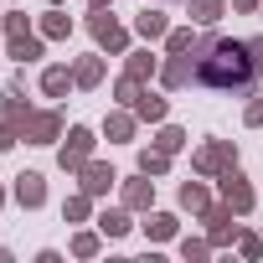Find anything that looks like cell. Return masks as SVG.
Returning a JSON list of instances; mask_svg holds the SVG:
<instances>
[{"label":"cell","mask_w":263,"mask_h":263,"mask_svg":"<svg viewBox=\"0 0 263 263\" xmlns=\"http://www.w3.org/2000/svg\"><path fill=\"white\" fill-rule=\"evenodd\" d=\"M72 83H78V88H98V83H103V57H83V62L72 67Z\"/></svg>","instance_id":"cell-13"},{"label":"cell","mask_w":263,"mask_h":263,"mask_svg":"<svg viewBox=\"0 0 263 263\" xmlns=\"http://www.w3.org/2000/svg\"><path fill=\"white\" fill-rule=\"evenodd\" d=\"M88 155H93V129L72 124V129H67V145L57 150V165H62V171H83Z\"/></svg>","instance_id":"cell-2"},{"label":"cell","mask_w":263,"mask_h":263,"mask_svg":"<svg viewBox=\"0 0 263 263\" xmlns=\"http://www.w3.org/2000/svg\"><path fill=\"white\" fill-rule=\"evenodd\" d=\"M155 145H160L165 155H176V150L186 145V129H176V124H165V129H160V140H155Z\"/></svg>","instance_id":"cell-26"},{"label":"cell","mask_w":263,"mask_h":263,"mask_svg":"<svg viewBox=\"0 0 263 263\" xmlns=\"http://www.w3.org/2000/svg\"><path fill=\"white\" fill-rule=\"evenodd\" d=\"M145 232H150L155 242H165V237H176V217H171V212H155V217L145 222Z\"/></svg>","instance_id":"cell-22"},{"label":"cell","mask_w":263,"mask_h":263,"mask_svg":"<svg viewBox=\"0 0 263 263\" xmlns=\"http://www.w3.org/2000/svg\"><path fill=\"white\" fill-rule=\"evenodd\" d=\"M191 16H196L201 26H212V21H222V0H191Z\"/></svg>","instance_id":"cell-24"},{"label":"cell","mask_w":263,"mask_h":263,"mask_svg":"<svg viewBox=\"0 0 263 263\" xmlns=\"http://www.w3.org/2000/svg\"><path fill=\"white\" fill-rule=\"evenodd\" d=\"M16 201H21V206H42V201H47V181H42L36 171H21V176H16Z\"/></svg>","instance_id":"cell-9"},{"label":"cell","mask_w":263,"mask_h":263,"mask_svg":"<svg viewBox=\"0 0 263 263\" xmlns=\"http://www.w3.org/2000/svg\"><path fill=\"white\" fill-rule=\"evenodd\" d=\"M67 88H72V72H67V67H47V72H42V93H47V98H62Z\"/></svg>","instance_id":"cell-15"},{"label":"cell","mask_w":263,"mask_h":263,"mask_svg":"<svg viewBox=\"0 0 263 263\" xmlns=\"http://www.w3.org/2000/svg\"><path fill=\"white\" fill-rule=\"evenodd\" d=\"M72 253H78V258H93V253H98V237H93V232H78V237H72Z\"/></svg>","instance_id":"cell-30"},{"label":"cell","mask_w":263,"mask_h":263,"mask_svg":"<svg viewBox=\"0 0 263 263\" xmlns=\"http://www.w3.org/2000/svg\"><path fill=\"white\" fill-rule=\"evenodd\" d=\"M103 135L108 140H129V135H135V119H129V114H108L103 119Z\"/></svg>","instance_id":"cell-23"},{"label":"cell","mask_w":263,"mask_h":263,"mask_svg":"<svg viewBox=\"0 0 263 263\" xmlns=\"http://www.w3.org/2000/svg\"><path fill=\"white\" fill-rule=\"evenodd\" d=\"M181 206H186V212H196V217H206V206H212V196H206V186H196V181H186V186H181Z\"/></svg>","instance_id":"cell-16"},{"label":"cell","mask_w":263,"mask_h":263,"mask_svg":"<svg viewBox=\"0 0 263 263\" xmlns=\"http://www.w3.org/2000/svg\"><path fill=\"white\" fill-rule=\"evenodd\" d=\"M135 31H140L145 42H160V36L171 31V21H165V11H140V21H135Z\"/></svg>","instance_id":"cell-12"},{"label":"cell","mask_w":263,"mask_h":263,"mask_svg":"<svg viewBox=\"0 0 263 263\" xmlns=\"http://www.w3.org/2000/svg\"><path fill=\"white\" fill-rule=\"evenodd\" d=\"M88 6H93V11H103V6H108V0H88Z\"/></svg>","instance_id":"cell-37"},{"label":"cell","mask_w":263,"mask_h":263,"mask_svg":"<svg viewBox=\"0 0 263 263\" xmlns=\"http://www.w3.org/2000/svg\"><path fill=\"white\" fill-rule=\"evenodd\" d=\"M135 114L150 119V124H160V119H165V98H160V93H140V98H135Z\"/></svg>","instance_id":"cell-18"},{"label":"cell","mask_w":263,"mask_h":263,"mask_svg":"<svg viewBox=\"0 0 263 263\" xmlns=\"http://www.w3.org/2000/svg\"><path fill=\"white\" fill-rule=\"evenodd\" d=\"M21 140H26V145H52V140H62V114H52V108L31 114L26 129H21Z\"/></svg>","instance_id":"cell-5"},{"label":"cell","mask_w":263,"mask_h":263,"mask_svg":"<svg viewBox=\"0 0 263 263\" xmlns=\"http://www.w3.org/2000/svg\"><path fill=\"white\" fill-rule=\"evenodd\" d=\"M150 201H155V181H150L145 171H140L135 181H124V206H129V212H145Z\"/></svg>","instance_id":"cell-8"},{"label":"cell","mask_w":263,"mask_h":263,"mask_svg":"<svg viewBox=\"0 0 263 263\" xmlns=\"http://www.w3.org/2000/svg\"><path fill=\"white\" fill-rule=\"evenodd\" d=\"M16 140H21V135H16V129H11V124H0V150H11Z\"/></svg>","instance_id":"cell-34"},{"label":"cell","mask_w":263,"mask_h":263,"mask_svg":"<svg viewBox=\"0 0 263 263\" xmlns=\"http://www.w3.org/2000/svg\"><path fill=\"white\" fill-rule=\"evenodd\" d=\"M140 171H145V176H165V171H171V155L155 145V150H145V155H140Z\"/></svg>","instance_id":"cell-20"},{"label":"cell","mask_w":263,"mask_h":263,"mask_svg":"<svg viewBox=\"0 0 263 263\" xmlns=\"http://www.w3.org/2000/svg\"><path fill=\"white\" fill-rule=\"evenodd\" d=\"M114 181H119V176H114V165H98V160H88V165H83V191H88V196H103Z\"/></svg>","instance_id":"cell-10"},{"label":"cell","mask_w":263,"mask_h":263,"mask_svg":"<svg viewBox=\"0 0 263 263\" xmlns=\"http://www.w3.org/2000/svg\"><path fill=\"white\" fill-rule=\"evenodd\" d=\"M42 42H47V36H31V31H26V36H11V57H16V62H36V57H42Z\"/></svg>","instance_id":"cell-14"},{"label":"cell","mask_w":263,"mask_h":263,"mask_svg":"<svg viewBox=\"0 0 263 263\" xmlns=\"http://www.w3.org/2000/svg\"><path fill=\"white\" fill-rule=\"evenodd\" d=\"M88 201H93L88 191H83V196H67V206H62V217H67V222H83V217H88Z\"/></svg>","instance_id":"cell-28"},{"label":"cell","mask_w":263,"mask_h":263,"mask_svg":"<svg viewBox=\"0 0 263 263\" xmlns=\"http://www.w3.org/2000/svg\"><path fill=\"white\" fill-rule=\"evenodd\" d=\"M232 217H237V212H232L227 201H222V206H206V222H212V242H217V248L237 237V222H232Z\"/></svg>","instance_id":"cell-7"},{"label":"cell","mask_w":263,"mask_h":263,"mask_svg":"<svg viewBox=\"0 0 263 263\" xmlns=\"http://www.w3.org/2000/svg\"><path fill=\"white\" fill-rule=\"evenodd\" d=\"M67 31H72V21H67L57 6H52V11L42 16V36H47V42H57V36H67Z\"/></svg>","instance_id":"cell-19"},{"label":"cell","mask_w":263,"mask_h":263,"mask_svg":"<svg viewBox=\"0 0 263 263\" xmlns=\"http://www.w3.org/2000/svg\"><path fill=\"white\" fill-rule=\"evenodd\" d=\"M181 253H186V258H206V242H191V237H186V242H181Z\"/></svg>","instance_id":"cell-33"},{"label":"cell","mask_w":263,"mask_h":263,"mask_svg":"<svg viewBox=\"0 0 263 263\" xmlns=\"http://www.w3.org/2000/svg\"><path fill=\"white\" fill-rule=\"evenodd\" d=\"M0 206H6V191H0Z\"/></svg>","instance_id":"cell-38"},{"label":"cell","mask_w":263,"mask_h":263,"mask_svg":"<svg viewBox=\"0 0 263 263\" xmlns=\"http://www.w3.org/2000/svg\"><path fill=\"white\" fill-rule=\"evenodd\" d=\"M150 72H155V57H150V52H129V78H140V83H145Z\"/></svg>","instance_id":"cell-25"},{"label":"cell","mask_w":263,"mask_h":263,"mask_svg":"<svg viewBox=\"0 0 263 263\" xmlns=\"http://www.w3.org/2000/svg\"><path fill=\"white\" fill-rule=\"evenodd\" d=\"M6 36H26V11H6Z\"/></svg>","instance_id":"cell-31"},{"label":"cell","mask_w":263,"mask_h":263,"mask_svg":"<svg viewBox=\"0 0 263 263\" xmlns=\"http://www.w3.org/2000/svg\"><path fill=\"white\" fill-rule=\"evenodd\" d=\"M165 47H171V57H176V52H196V36H191V31H171Z\"/></svg>","instance_id":"cell-29"},{"label":"cell","mask_w":263,"mask_h":263,"mask_svg":"<svg viewBox=\"0 0 263 263\" xmlns=\"http://www.w3.org/2000/svg\"><path fill=\"white\" fill-rule=\"evenodd\" d=\"M222 201L242 217V212H253V186H248V176L237 171V165H227L222 171Z\"/></svg>","instance_id":"cell-4"},{"label":"cell","mask_w":263,"mask_h":263,"mask_svg":"<svg viewBox=\"0 0 263 263\" xmlns=\"http://www.w3.org/2000/svg\"><path fill=\"white\" fill-rule=\"evenodd\" d=\"M114 98H119V103H135V98H140V78H129V72H124V78L114 83Z\"/></svg>","instance_id":"cell-27"},{"label":"cell","mask_w":263,"mask_h":263,"mask_svg":"<svg viewBox=\"0 0 263 263\" xmlns=\"http://www.w3.org/2000/svg\"><path fill=\"white\" fill-rule=\"evenodd\" d=\"M191 165H196L201 176H217V171L237 165V150H232V140H212V145H201V150L191 155Z\"/></svg>","instance_id":"cell-3"},{"label":"cell","mask_w":263,"mask_h":263,"mask_svg":"<svg viewBox=\"0 0 263 263\" xmlns=\"http://www.w3.org/2000/svg\"><path fill=\"white\" fill-rule=\"evenodd\" d=\"M26 119H31V108H26V103H21V93L11 88V93H6V124L21 135V129H26Z\"/></svg>","instance_id":"cell-17"},{"label":"cell","mask_w":263,"mask_h":263,"mask_svg":"<svg viewBox=\"0 0 263 263\" xmlns=\"http://www.w3.org/2000/svg\"><path fill=\"white\" fill-rule=\"evenodd\" d=\"M248 57H253V72L263 78V36H253V42H248Z\"/></svg>","instance_id":"cell-32"},{"label":"cell","mask_w":263,"mask_h":263,"mask_svg":"<svg viewBox=\"0 0 263 263\" xmlns=\"http://www.w3.org/2000/svg\"><path fill=\"white\" fill-rule=\"evenodd\" d=\"M201 52L206 57L196 62V83H206V88H248V78H253L248 42H217V36H206Z\"/></svg>","instance_id":"cell-1"},{"label":"cell","mask_w":263,"mask_h":263,"mask_svg":"<svg viewBox=\"0 0 263 263\" xmlns=\"http://www.w3.org/2000/svg\"><path fill=\"white\" fill-rule=\"evenodd\" d=\"M98 232L124 237V232H129V212H119V206H114V212H103V217H98Z\"/></svg>","instance_id":"cell-21"},{"label":"cell","mask_w":263,"mask_h":263,"mask_svg":"<svg viewBox=\"0 0 263 263\" xmlns=\"http://www.w3.org/2000/svg\"><path fill=\"white\" fill-rule=\"evenodd\" d=\"M93 36H98V47H103V52H114V57H124V52H129V31H124L114 16H103V11H93Z\"/></svg>","instance_id":"cell-6"},{"label":"cell","mask_w":263,"mask_h":263,"mask_svg":"<svg viewBox=\"0 0 263 263\" xmlns=\"http://www.w3.org/2000/svg\"><path fill=\"white\" fill-rule=\"evenodd\" d=\"M237 11H263V0H232Z\"/></svg>","instance_id":"cell-36"},{"label":"cell","mask_w":263,"mask_h":263,"mask_svg":"<svg viewBox=\"0 0 263 263\" xmlns=\"http://www.w3.org/2000/svg\"><path fill=\"white\" fill-rule=\"evenodd\" d=\"M248 124H263V98H258V103H248Z\"/></svg>","instance_id":"cell-35"},{"label":"cell","mask_w":263,"mask_h":263,"mask_svg":"<svg viewBox=\"0 0 263 263\" xmlns=\"http://www.w3.org/2000/svg\"><path fill=\"white\" fill-rule=\"evenodd\" d=\"M191 78H196V62H191L186 52H176V57L165 62V72H160V83H165V88H181V83H191Z\"/></svg>","instance_id":"cell-11"}]
</instances>
